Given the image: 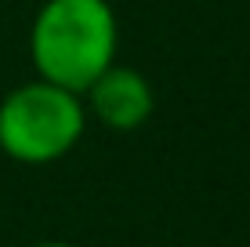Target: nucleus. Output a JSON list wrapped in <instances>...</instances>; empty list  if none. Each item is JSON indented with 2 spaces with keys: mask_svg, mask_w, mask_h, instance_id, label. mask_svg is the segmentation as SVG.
<instances>
[{
  "mask_svg": "<svg viewBox=\"0 0 250 247\" xmlns=\"http://www.w3.org/2000/svg\"><path fill=\"white\" fill-rule=\"evenodd\" d=\"M120 22L109 0H44L29 25V58L37 76L76 95L116 62Z\"/></svg>",
  "mask_w": 250,
  "mask_h": 247,
  "instance_id": "1",
  "label": "nucleus"
},
{
  "mask_svg": "<svg viewBox=\"0 0 250 247\" xmlns=\"http://www.w3.org/2000/svg\"><path fill=\"white\" fill-rule=\"evenodd\" d=\"M87 120V106L76 91L33 76L0 98V153L29 167L55 164L76 149Z\"/></svg>",
  "mask_w": 250,
  "mask_h": 247,
  "instance_id": "2",
  "label": "nucleus"
},
{
  "mask_svg": "<svg viewBox=\"0 0 250 247\" xmlns=\"http://www.w3.org/2000/svg\"><path fill=\"white\" fill-rule=\"evenodd\" d=\"M80 98L87 106V116H94L105 131L116 135L138 131L142 124H149L152 109H156V91H152L149 76L124 62L102 69Z\"/></svg>",
  "mask_w": 250,
  "mask_h": 247,
  "instance_id": "3",
  "label": "nucleus"
},
{
  "mask_svg": "<svg viewBox=\"0 0 250 247\" xmlns=\"http://www.w3.org/2000/svg\"><path fill=\"white\" fill-rule=\"evenodd\" d=\"M25 247H80V244H69V240H37V244H25Z\"/></svg>",
  "mask_w": 250,
  "mask_h": 247,
  "instance_id": "4",
  "label": "nucleus"
}]
</instances>
